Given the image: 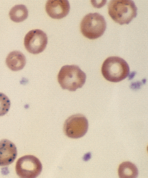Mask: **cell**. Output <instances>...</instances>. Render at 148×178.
<instances>
[{"instance_id": "1", "label": "cell", "mask_w": 148, "mask_h": 178, "mask_svg": "<svg viewBox=\"0 0 148 178\" xmlns=\"http://www.w3.org/2000/svg\"><path fill=\"white\" fill-rule=\"evenodd\" d=\"M108 9L112 19L121 25L129 23L137 14V8L131 0H111L108 4Z\"/></svg>"}, {"instance_id": "2", "label": "cell", "mask_w": 148, "mask_h": 178, "mask_svg": "<svg viewBox=\"0 0 148 178\" xmlns=\"http://www.w3.org/2000/svg\"><path fill=\"white\" fill-rule=\"evenodd\" d=\"M86 79L85 73L76 65L62 66L58 76V81L62 88L70 91H75L82 87Z\"/></svg>"}, {"instance_id": "3", "label": "cell", "mask_w": 148, "mask_h": 178, "mask_svg": "<svg viewBox=\"0 0 148 178\" xmlns=\"http://www.w3.org/2000/svg\"><path fill=\"white\" fill-rule=\"evenodd\" d=\"M130 70L126 61L117 56L108 57L103 63L101 68L104 77L113 82H119L125 79L129 74Z\"/></svg>"}, {"instance_id": "4", "label": "cell", "mask_w": 148, "mask_h": 178, "mask_svg": "<svg viewBox=\"0 0 148 178\" xmlns=\"http://www.w3.org/2000/svg\"><path fill=\"white\" fill-rule=\"evenodd\" d=\"M81 31L85 37L93 39L101 36L106 28V24L104 17L95 12L85 15L80 23Z\"/></svg>"}, {"instance_id": "5", "label": "cell", "mask_w": 148, "mask_h": 178, "mask_svg": "<svg viewBox=\"0 0 148 178\" xmlns=\"http://www.w3.org/2000/svg\"><path fill=\"white\" fill-rule=\"evenodd\" d=\"M42 169L39 159L32 155H26L19 158L16 164L17 174L22 178H34L37 177Z\"/></svg>"}, {"instance_id": "6", "label": "cell", "mask_w": 148, "mask_h": 178, "mask_svg": "<svg viewBox=\"0 0 148 178\" xmlns=\"http://www.w3.org/2000/svg\"><path fill=\"white\" fill-rule=\"evenodd\" d=\"M88 124L86 118L82 114L72 115L65 121L64 131L68 137L73 139L80 138L86 133Z\"/></svg>"}, {"instance_id": "7", "label": "cell", "mask_w": 148, "mask_h": 178, "mask_svg": "<svg viewBox=\"0 0 148 178\" xmlns=\"http://www.w3.org/2000/svg\"><path fill=\"white\" fill-rule=\"evenodd\" d=\"M46 34L39 29L33 30L29 31L24 39L25 48L29 52L37 54L42 52L47 43Z\"/></svg>"}, {"instance_id": "8", "label": "cell", "mask_w": 148, "mask_h": 178, "mask_svg": "<svg viewBox=\"0 0 148 178\" xmlns=\"http://www.w3.org/2000/svg\"><path fill=\"white\" fill-rule=\"evenodd\" d=\"M70 6L67 0H50L46 4L45 10L48 15L55 19H61L69 13Z\"/></svg>"}, {"instance_id": "9", "label": "cell", "mask_w": 148, "mask_h": 178, "mask_svg": "<svg viewBox=\"0 0 148 178\" xmlns=\"http://www.w3.org/2000/svg\"><path fill=\"white\" fill-rule=\"evenodd\" d=\"M17 155L16 148L12 142L7 139L0 141V166L8 165L12 163Z\"/></svg>"}, {"instance_id": "10", "label": "cell", "mask_w": 148, "mask_h": 178, "mask_svg": "<svg viewBox=\"0 0 148 178\" xmlns=\"http://www.w3.org/2000/svg\"><path fill=\"white\" fill-rule=\"evenodd\" d=\"M6 64L11 70L18 71L22 69L25 65L26 58L21 52L14 51L8 55L5 60Z\"/></svg>"}, {"instance_id": "11", "label": "cell", "mask_w": 148, "mask_h": 178, "mask_svg": "<svg viewBox=\"0 0 148 178\" xmlns=\"http://www.w3.org/2000/svg\"><path fill=\"white\" fill-rule=\"evenodd\" d=\"M118 174L121 178H134L138 174V169L133 164L125 161L121 164L118 168Z\"/></svg>"}, {"instance_id": "12", "label": "cell", "mask_w": 148, "mask_h": 178, "mask_svg": "<svg viewBox=\"0 0 148 178\" xmlns=\"http://www.w3.org/2000/svg\"><path fill=\"white\" fill-rule=\"evenodd\" d=\"M9 15L13 21L19 23L26 19L28 16V11L26 7L23 5L15 6L10 10Z\"/></svg>"}, {"instance_id": "13", "label": "cell", "mask_w": 148, "mask_h": 178, "mask_svg": "<svg viewBox=\"0 0 148 178\" xmlns=\"http://www.w3.org/2000/svg\"><path fill=\"white\" fill-rule=\"evenodd\" d=\"M10 106V102L8 98L3 93L0 92V116L8 112Z\"/></svg>"}]
</instances>
